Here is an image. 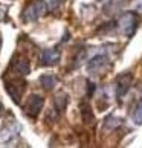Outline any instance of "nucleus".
Masks as SVG:
<instances>
[{
    "mask_svg": "<svg viewBox=\"0 0 142 148\" xmlns=\"http://www.w3.org/2000/svg\"><path fill=\"white\" fill-rule=\"evenodd\" d=\"M43 104H45V99H43L40 95H31L28 98V101H26V104H25V113L28 114L29 118L35 119L41 112Z\"/></svg>",
    "mask_w": 142,
    "mask_h": 148,
    "instance_id": "nucleus-3",
    "label": "nucleus"
},
{
    "mask_svg": "<svg viewBox=\"0 0 142 148\" xmlns=\"http://www.w3.org/2000/svg\"><path fill=\"white\" fill-rule=\"evenodd\" d=\"M11 70L17 75H28L29 73V60L23 55H15L11 61Z\"/></svg>",
    "mask_w": 142,
    "mask_h": 148,
    "instance_id": "nucleus-5",
    "label": "nucleus"
},
{
    "mask_svg": "<svg viewBox=\"0 0 142 148\" xmlns=\"http://www.w3.org/2000/svg\"><path fill=\"white\" fill-rule=\"evenodd\" d=\"M40 83H41V86H43L45 90H52L54 87H55V84H57V79H55L54 75H43L40 78Z\"/></svg>",
    "mask_w": 142,
    "mask_h": 148,
    "instance_id": "nucleus-10",
    "label": "nucleus"
},
{
    "mask_svg": "<svg viewBox=\"0 0 142 148\" xmlns=\"http://www.w3.org/2000/svg\"><path fill=\"white\" fill-rule=\"evenodd\" d=\"M132 118H133V122L134 124H138V125L142 124V99L138 102V106L134 107V112L132 114Z\"/></svg>",
    "mask_w": 142,
    "mask_h": 148,
    "instance_id": "nucleus-11",
    "label": "nucleus"
},
{
    "mask_svg": "<svg viewBox=\"0 0 142 148\" xmlns=\"http://www.w3.org/2000/svg\"><path fill=\"white\" fill-rule=\"evenodd\" d=\"M0 112H2V104H0Z\"/></svg>",
    "mask_w": 142,
    "mask_h": 148,
    "instance_id": "nucleus-12",
    "label": "nucleus"
},
{
    "mask_svg": "<svg viewBox=\"0 0 142 148\" xmlns=\"http://www.w3.org/2000/svg\"><path fill=\"white\" fill-rule=\"evenodd\" d=\"M6 90H8L9 95L12 96V99L15 102H19L21 92L25 90V81H23V83H21V81H17V83H8L6 84Z\"/></svg>",
    "mask_w": 142,
    "mask_h": 148,
    "instance_id": "nucleus-8",
    "label": "nucleus"
},
{
    "mask_svg": "<svg viewBox=\"0 0 142 148\" xmlns=\"http://www.w3.org/2000/svg\"><path fill=\"white\" fill-rule=\"evenodd\" d=\"M47 11V5L45 0H32V2L26 6L25 12H23V18L25 21H35L37 18H40L41 15H45Z\"/></svg>",
    "mask_w": 142,
    "mask_h": 148,
    "instance_id": "nucleus-1",
    "label": "nucleus"
},
{
    "mask_svg": "<svg viewBox=\"0 0 142 148\" xmlns=\"http://www.w3.org/2000/svg\"><path fill=\"white\" fill-rule=\"evenodd\" d=\"M108 64V60L106 55H95L92 60H89V63H87V70H89L90 73H99L102 72Z\"/></svg>",
    "mask_w": 142,
    "mask_h": 148,
    "instance_id": "nucleus-6",
    "label": "nucleus"
},
{
    "mask_svg": "<svg viewBox=\"0 0 142 148\" xmlns=\"http://www.w3.org/2000/svg\"><path fill=\"white\" fill-rule=\"evenodd\" d=\"M118 26H119V31H121L122 35L132 37L134 34L136 28H138V15L134 12H132V11L122 14V17L118 21Z\"/></svg>",
    "mask_w": 142,
    "mask_h": 148,
    "instance_id": "nucleus-2",
    "label": "nucleus"
},
{
    "mask_svg": "<svg viewBox=\"0 0 142 148\" xmlns=\"http://www.w3.org/2000/svg\"><path fill=\"white\" fill-rule=\"evenodd\" d=\"M81 116H83V121L86 124H92V122H93V119H95L93 112H92V108H90V106L87 102L81 104Z\"/></svg>",
    "mask_w": 142,
    "mask_h": 148,
    "instance_id": "nucleus-9",
    "label": "nucleus"
},
{
    "mask_svg": "<svg viewBox=\"0 0 142 148\" xmlns=\"http://www.w3.org/2000/svg\"><path fill=\"white\" fill-rule=\"evenodd\" d=\"M132 81H133V75L130 72L122 73V75L118 76V81H116V96H118L119 101L127 95L130 86H132Z\"/></svg>",
    "mask_w": 142,
    "mask_h": 148,
    "instance_id": "nucleus-4",
    "label": "nucleus"
},
{
    "mask_svg": "<svg viewBox=\"0 0 142 148\" xmlns=\"http://www.w3.org/2000/svg\"><path fill=\"white\" fill-rule=\"evenodd\" d=\"M60 57H61V53L58 49H46V51H43L40 60L43 66H54L60 61Z\"/></svg>",
    "mask_w": 142,
    "mask_h": 148,
    "instance_id": "nucleus-7",
    "label": "nucleus"
}]
</instances>
